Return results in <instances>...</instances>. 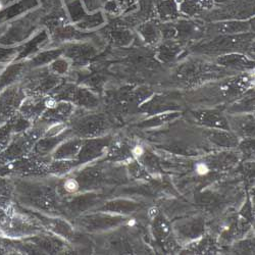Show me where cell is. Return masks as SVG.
Returning a JSON list of instances; mask_svg holds the SVG:
<instances>
[{
	"instance_id": "obj_7",
	"label": "cell",
	"mask_w": 255,
	"mask_h": 255,
	"mask_svg": "<svg viewBox=\"0 0 255 255\" xmlns=\"http://www.w3.org/2000/svg\"><path fill=\"white\" fill-rule=\"evenodd\" d=\"M0 8H1V5H0Z\"/></svg>"
},
{
	"instance_id": "obj_4",
	"label": "cell",
	"mask_w": 255,
	"mask_h": 255,
	"mask_svg": "<svg viewBox=\"0 0 255 255\" xmlns=\"http://www.w3.org/2000/svg\"><path fill=\"white\" fill-rule=\"evenodd\" d=\"M143 152H144V150H143V148H142L141 146H136V147L134 148V150H133V153H134V155H136V156L142 155Z\"/></svg>"
},
{
	"instance_id": "obj_1",
	"label": "cell",
	"mask_w": 255,
	"mask_h": 255,
	"mask_svg": "<svg viewBox=\"0 0 255 255\" xmlns=\"http://www.w3.org/2000/svg\"><path fill=\"white\" fill-rule=\"evenodd\" d=\"M155 11L162 19L176 18L180 12L176 0H160L155 4Z\"/></svg>"
},
{
	"instance_id": "obj_3",
	"label": "cell",
	"mask_w": 255,
	"mask_h": 255,
	"mask_svg": "<svg viewBox=\"0 0 255 255\" xmlns=\"http://www.w3.org/2000/svg\"><path fill=\"white\" fill-rule=\"evenodd\" d=\"M196 172L199 175H205L208 172V168H207V166L204 163H198L196 165Z\"/></svg>"
},
{
	"instance_id": "obj_5",
	"label": "cell",
	"mask_w": 255,
	"mask_h": 255,
	"mask_svg": "<svg viewBox=\"0 0 255 255\" xmlns=\"http://www.w3.org/2000/svg\"><path fill=\"white\" fill-rule=\"evenodd\" d=\"M46 105H47V108H54V106H55V101L54 100H48L46 102Z\"/></svg>"
},
{
	"instance_id": "obj_6",
	"label": "cell",
	"mask_w": 255,
	"mask_h": 255,
	"mask_svg": "<svg viewBox=\"0 0 255 255\" xmlns=\"http://www.w3.org/2000/svg\"><path fill=\"white\" fill-rule=\"evenodd\" d=\"M228 1H231V0H214V2H218V3H225Z\"/></svg>"
},
{
	"instance_id": "obj_2",
	"label": "cell",
	"mask_w": 255,
	"mask_h": 255,
	"mask_svg": "<svg viewBox=\"0 0 255 255\" xmlns=\"http://www.w3.org/2000/svg\"><path fill=\"white\" fill-rule=\"evenodd\" d=\"M65 188L66 190L68 191V192H71V193H74L76 192V191H78L79 189V184L76 180L74 179H70L68 180L66 183H65Z\"/></svg>"
}]
</instances>
